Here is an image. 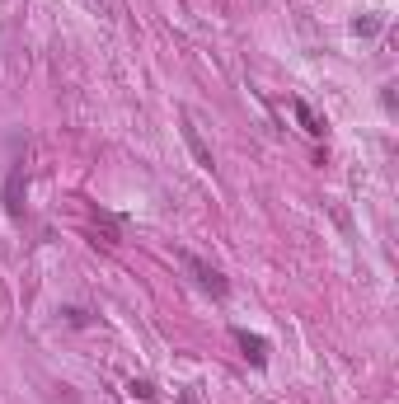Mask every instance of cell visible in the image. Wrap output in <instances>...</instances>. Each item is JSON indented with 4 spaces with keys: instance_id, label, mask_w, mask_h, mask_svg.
I'll list each match as a JSON object with an SVG mask.
<instances>
[{
    "instance_id": "cell-5",
    "label": "cell",
    "mask_w": 399,
    "mask_h": 404,
    "mask_svg": "<svg viewBox=\"0 0 399 404\" xmlns=\"http://www.w3.org/2000/svg\"><path fill=\"white\" fill-rule=\"evenodd\" d=\"M291 108H296V118H301V127H306V132H315V136L324 132V127H319V118H315V113H310V108H306V103H301V99L291 103Z\"/></svg>"
},
{
    "instance_id": "cell-8",
    "label": "cell",
    "mask_w": 399,
    "mask_h": 404,
    "mask_svg": "<svg viewBox=\"0 0 399 404\" xmlns=\"http://www.w3.org/2000/svg\"><path fill=\"white\" fill-rule=\"evenodd\" d=\"M103 5H108V10H118V0H103Z\"/></svg>"
},
{
    "instance_id": "cell-6",
    "label": "cell",
    "mask_w": 399,
    "mask_h": 404,
    "mask_svg": "<svg viewBox=\"0 0 399 404\" xmlns=\"http://www.w3.org/2000/svg\"><path fill=\"white\" fill-rule=\"evenodd\" d=\"M132 395H141V400H155V390H150V381H132Z\"/></svg>"
},
{
    "instance_id": "cell-2",
    "label": "cell",
    "mask_w": 399,
    "mask_h": 404,
    "mask_svg": "<svg viewBox=\"0 0 399 404\" xmlns=\"http://www.w3.org/2000/svg\"><path fill=\"white\" fill-rule=\"evenodd\" d=\"M183 141H188V151H193V160L202 169H212V151L202 146V132H197V123L193 118H188V113H183Z\"/></svg>"
},
{
    "instance_id": "cell-9",
    "label": "cell",
    "mask_w": 399,
    "mask_h": 404,
    "mask_svg": "<svg viewBox=\"0 0 399 404\" xmlns=\"http://www.w3.org/2000/svg\"><path fill=\"white\" fill-rule=\"evenodd\" d=\"M183 404H193V395H183Z\"/></svg>"
},
{
    "instance_id": "cell-7",
    "label": "cell",
    "mask_w": 399,
    "mask_h": 404,
    "mask_svg": "<svg viewBox=\"0 0 399 404\" xmlns=\"http://www.w3.org/2000/svg\"><path fill=\"white\" fill-rule=\"evenodd\" d=\"M353 29H357V34H376V29H380V19H357Z\"/></svg>"
},
{
    "instance_id": "cell-4",
    "label": "cell",
    "mask_w": 399,
    "mask_h": 404,
    "mask_svg": "<svg viewBox=\"0 0 399 404\" xmlns=\"http://www.w3.org/2000/svg\"><path fill=\"white\" fill-rule=\"evenodd\" d=\"M19 188H24V169H14L10 183H5V207H10V212H19Z\"/></svg>"
},
{
    "instance_id": "cell-3",
    "label": "cell",
    "mask_w": 399,
    "mask_h": 404,
    "mask_svg": "<svg viewBox=\"0 0 399 404\" xmlns=\"http://www.w3.org/2000/svg\"><path fill=\"white\" fill-rule=\"evenodd\" d=\"M239 348H244L249 362H268V343H263L259 334H239Z\"/></svg>"
},
{
    "instance_id": "cell-1",
    "label": "cell",
    "mask_w": 399,
    "mask_h": 404,
    "mask_svg": "<svg viewBox=\"0 0 399 404\" xmlns=\"http://www.w3.org/2000/svg\"><path fill=\"white\" fill-rule=\"evenodd\" d=\"M183 263H188V268L197 273V282H202V287H207V292H212V296H226V292H230V282H226V273H221V268H212V263H202V258H197V254H183Z\"/></svg>"
}]
</instances>
